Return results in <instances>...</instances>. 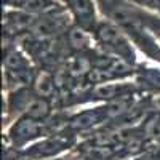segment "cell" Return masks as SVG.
<instances>
[{"instance_id": "cell-4", "label": "cell", "mask_w": 160, "mask_h": 160, "mask_svg": "<svg viewBox=\"0 0 160 160\" xmlns=\"http://www.w3.org/2000/svg\"><path fill=\"white\" fill-rule=\"evenodd\" d=\"M69 133L64 135V133H53V136H47L43 141H40L34 146H31L29 149L24 151L26 157H31V158H48V157H55L59 152L69 149V146L74 144V136L75 133H72L71 130H68Z\"/></svg>"}, {"instance_id": "cell-2", "label": "cell", "mask_w": 160, "mask_h": 160, "mask_svg": "<svg viewBox=\"0 0 160 160\" xmlns=\"http://www.w3.org/2000/svg\"><path fill=\"white\" fill-rule=\"evenodd\" d=\"M53 125L50 122H38L31 117L21 115L8 130V139L15 149L24 148L28 142L51 135Z\"/></svg>"}, {"instance_id": "cell-12", "label": "cell", "mask_w": 160, "mask_h": 160, "mask_svg": "<svg viewBox=\"0 0 160 160\" xmlns=\"http://www.w3.org/2000/svg\"><path fill=\"white\" fill-rule=\"evenodd\" d=\"M158 104H160V99H158Z\"/></svg>"}, {"instance_id": "cell-5", "label": "cell", "mask_w": 160, "mask_h": 160, "mask_svg": "<svg viewBox=\"0 0 160 160\" xmlns=\"http://www.w3.org/2000/svg\"><path fill=\"white\" fill-rule=\"evenodd\" d=\"M62 5L75 26H80L93 34L99 22L95 0H62Z\"/></svg>"}, {"instance_id": "cell-11", "label": "cell", "mask_w": 160, "mask_h": 160, "mask_svg": "<svg viewBox=\"0 0 160 160\" xmlns=\"http://www.w3.org/2000/svg\"><path fill=\"white\" fill-rule=\"evenodd\" d=\"M69 160H90L88 157H72V158H69Z\"/></svg>"}, {"instance_id": "cell-1", "label": "cell", "mask_w": 160, "mask_h": 160, "mask_svg": "<svg viewBox=\"0 0 160 160\" xmlns=\"http://www.w3.org/2000/svg\"><path fill=\"white\" fill-rule=\"evenodd\" d=\"M93 37H95V43L98 45L99 51L120 58L131 66H136V51L133 48L135 43L112 21H99L93 31Z\"/></svg>"}, {"instance_id": "cell-3", "label": "cell", "mask_w": 160, "mask_h": 160, "mask_svg": "<svg viewBox=\"0 0 160 160\" xmlns=\"http://www.w3.org/2000/svg\"><path fill=\"white\" fill-rule=\"evenodd\" d=\"M72 19L69 16L66 7L45 13L35 18L34 28H32V35L40 37V38H58L61 37L66 31L72 26Z\"/></svg>"}, {"instance_id": "cell-7", "label": "cell", "mask_w": 160, "mask_h": 160, "mask_svg": "<svg viewBox=\"0 0 160 160\" xmlns=\"http://www.w3.org/2000/svg\"><path fill=\"white\" fill-rule=\"evenodd\" d=\"M5 8H13V10H21L26 13H31L34 16H40L45 13L55 11L62 8L58 0H2Z\"/></svg>"}, {"instance_id": "cell-8", "label": "cell", "mask_w": 160, "mask_h": 160, "mask_svg": "<svg viewBox=\"0 0 160 160\" xmlns=\"http://www.w3.org/2000/svg\"><path fill=\"white\" fill-rule=\"evenodd\" d=\"M53 112V106H51V99L43 98V96H35L34 101L31 102V106L26 111V117H31L38 122H48Z\"/></svg>"}, {"instance_id": "cell-10", "label": "cell", "mask_w": 160, "mask_h": 160, "mask_svg": "<svg viewBox=\"0 0 160 160\" xmlns=\"http://www.w3.org/2000/svg\"><path fill=\"white\" fill-rule=\"evenodd\" d=\"M142 131L148 138L154 141H160V114H151L146 118Z\"/></svg>"}, {"instance_id": "cell-6", "label": "cell", "mask_w": 160, "mask_h": 160, "mask_svg": "<svg viewBox=\"0 0 160 160\" xmlns=\"http://www.w3.org/2000/svg\"><path fill=\"white\" fill-rule=\"evenodd\" d=\"M35 18L31 13H26L21 10H13V8H5L3 11V21H2V28H3V37L10 38H21L22 35H28L32 32Z\"/></svg>"}, {"instance_id": "cell-9", "label": "cell", "mask_w": 160, "mask_h": 160, "mask_svg": "<svg viewBox=\"0 0 160 160\" xmlns=\"http://www.w3.org/2000/svg\"><path fill=\"white\" fill-rule=\"evenodd\" d=\"M139 88H146L154 93H160V71L139 66L138 71V83Z\"/></svg>"}]
</instances>
